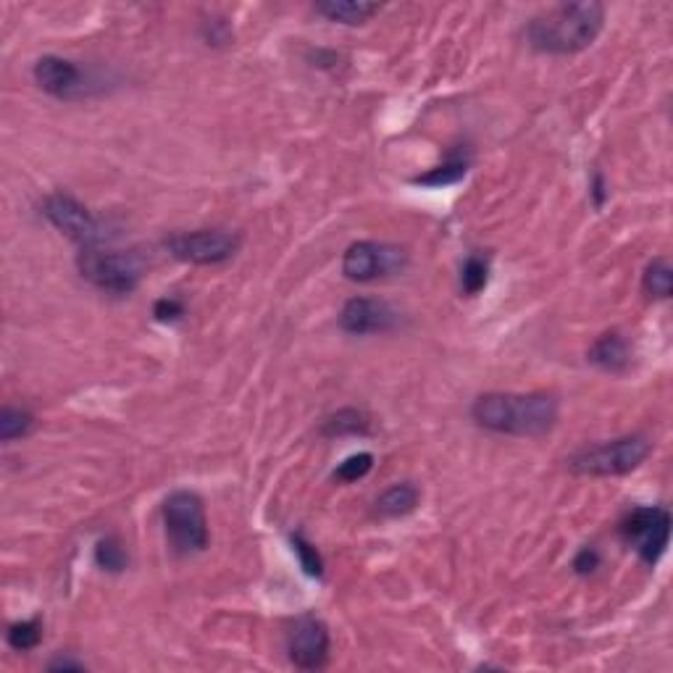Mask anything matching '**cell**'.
Returning a JSON list of instances; mask_svg holds the SVG:
<instances>
[{"mask_svg":"<svg viewBox=\"0 0 673 673\" xmlns=\"http://www.w3.org/2000/svg\"><path fill=\"white\" fill-rule=\"evenodd\" d=\"M400 321L397 311L387 300L350 298L340 311V329L355 337L392 332Z\"/></svg>","mask_w":673,"mask_h":673,"instance_id":"obj_11","label":"cell"},{"mask_svg":"<svg viewBox=\"0 0 673 673\" xmlns=\"http://www.w3.org/2000/svg\"><path fill=\"white\" fill-rule=\"evenodd\" d=\"M95 563H98L103 571H111V574L124 571V568H127V553H124V547L119 545V539L116 537L100 539L98 545H95Z\"/></svg>","mask_w":673,"mask_h":673,"instance_id":"obj_22","label":"cell"},{"mask_svg":"<svg viewBox=\"0 0 673 673\" xmlns=\"http://www.w3.org/2000/svg\"><path fill=\"white\" fill-rule=\"evenodd\" d=\"M77 269L82 279L111 295H129L137 290L145 263L137 253H114V250L87 248L79 253Z\"/></svg>","mask_w":673,"mask_h":673,"instance_id":"obj_5","label":"cell"},{"mask_svg":"<svg viewBox=\"0 0 673 673\" xmlns=\"http://www.w3.org/2000/svg\"><path fill=\"white\" fill-rule=\"evenodd\" d=\"M592 198H595V206L597 208L603 206L605 198H608V192H605L603 174H595V179H592Z\"/></svg>","mask_w":673,"mask_h":673,"instance_id":"obj_28","label":"cell"},{"mask_svg":"<svg viewBox=\"0 0 673 673\" xmlns=\"http://www.w3.org/2000/svg\"><path fill=\"white\" fill-rule=\"evenodd\" d=\"M489 284V258L471 253L461 266V290L468 298H474L482 290H487Z\"/></svg>","mask_w":673,"mask_h":673,"instance_id":"obj_20","label":"cell"},{"mask_svg":"<svg viewBox=\"0 0 673 673\" xmlns=\"http://www.w3.org/2000/svg\"><path fill=\"white\" fill-rule=\"evenodd\" d=\"M313 11L324 19L334 24H345V27H358V24H366L371 16H376L382 11L379 3H366V0H326V3H316Z\"/></svg>","mask_w":673,"mask_h":673,"instance_id":"obj_14","label":"cell"},{"mask_svg":"<svg viewBox=\"0 0 673 673\" xmlns=\"http://www.w3.org/2000/svg\"><path fill=\"white\" fill-rule=\"evenodd\" d=\"M597 568H600V553H597L595 547H581L579 553L574 558V571L581 576L595 574Z\"/></svg>","mask_w":673,"mask_h":673,"instance_id":"obj_26","label":"cell"},{"mask_svg":"<svg viewBox=\"0 0 673 673\" xmlns=\"http://www.w3.org/2000/svg\"><path fill=\"white\" fill-rule=\"evenodd\" d=\"M163 526L179 555L203 553L208 547L206 508L190 489H177L163 500Z\"/></svg>","mask_w":673,"mask_h":673,"instance_id":"obj_4","label":"cell"},{"mask_svg":"<svg viewBox=\"0 0 673 673\" xmlns=\"http://www.w3.org/2000/svg\"><path fill=\"white\" fill-rule=\"evenodd\" d=\"M290 542H292V550H295V555H298L300 566H303L305 574L316 576V579H319V576H324V560H321L319 550H316V547H313L311 542H308V539H305L300 532L292 534Z\"/></svg>","mask_w":673,"mask_h":673,"instance_id":"obj_23","label":"cell"},{"mask_svg":"<svg viewBox=\"0 0 673 673\" xmlns=\"http://www.w3.org/2000/svg\"><path fill=\"white\" fill-rule=\"evenodd\" d=\"M603 24L605 8L600 3H560L534 16L526 27V37L539 53L571 56L595 43Z\"/></svg>","mask_w":673,"mask_h":673,"instance_id":"obj_2","label":"cell"},{"mask_svg":"<svg viewBox=\"0 0 673 673\" xmlns=\"http://www.w3.org/2000/svg\"><path fill=\"white\" fill-rule=\"evenodd\" d=\"M374 468V455L371 453H355L348 455L340 466L334 468V479L337 482H358Z\"/></svg>","mask_w":673,"mask_h":673,"instance_id":"obj_24","label":"cell"},{"mask_svg":"<svg viewBox=\"0 0 673 673\" xmlns=\"http://www.w3.org/2000/svg\"><path fill=\"white\" fill-rule=\"evenodd\" d=\"M418 500H421V492H418L416 484L400 482L392 484L390 489H384L379 500H376V511L384 518H403L408 513H413L418 508Z\"/></svg>","mask_w":673,"mask_h":673,"instance_id":"obj_15","label":"cell"},{"mask_svg":"<svg viewBox=\"0 0 673 673\" xmlns=\"http://www.w3.org/2000/svg\"><path fill=\"white\" fill-rule=\"evenodd\" d=\"M48 671H85V663H79V660H71V658H56L50 660L48 663Z\"/></svg>","mask_w":673,"mask_h":673,"instance_id":"obj_27","label":"cell"},{"mask_svg":"<svg viewBox=\"0 0 673 673\" xmlns=\"http://www.w3.org/2000/svg\"><path fill=\"white\" fill-rule=\"evenodd\" d=\"M642 290L655 300H668L673 292V269L668 258H655L642 274Z\"/></svg>","mask_w":673,"mask_h":673,"instance_id":"obj_18","label":"cell"},{"mask_svg":"<svg viewBox=\"0 0 673 673\" xmlns=\"http://www.w3.org/2000/svg\"><path fill=\"white\" fill-rule=\"evenodd\" d=\"M43 216L71 242H77L82 250L100 248V242L106 240L103 224L77 198H71L66 192H53L45 198Z\"/></svg>","mask_w":673,"mask_h":673,"instance_id":"obj_9","label":"cell"},{"mask_svg":"<svg viewBox=\"0 0 673 673\" xmlns=\"http://www.w3.org/2000/svg\"><path fill=\"white\" fill-rule=\"evenodd\" d=\"M652 450V442L642 434H626L618 440L589 445L579 453L568 458V468L579 476H595V479H608V476H624L637 471L647 461Z\"/></svg>","mask_w":673,"mask_h":673,"instance_id":"obj_3","label":"cell"},{"mask_svg":"<svg viewBox=\"0 0 673 673\" xmlns=\"http://www.w3.org/2000/svg\"><path fill=\"white\" fill-rule=\"evenodd\" d=\"M471 418L487 432L542 437L558 424V400L547 392H487L474 400Z\"/></svg>","mask_w":673,"mask_h":673,"instance_id":"obj_1","label":"cell"},{"mask_svg":"<svg viewBox=\"0 0 673 673\" xmlns=\"http://www.w3.org/2000/svg\"><path fill=\"white\" fill-rule=\"evenodd\" d=\"M329 629L321 618L305 613L300 616L292 629L287 631V655H290L292 666L303 668V671H319L329 660Z\"/></svg>","mask_w":673,"mask_h":673,"instance_id":"obj_10","label":"cell"},{"mask_svg":"<svg viewBox=\"0 0 673 673\" xmlns=\"http://www.w3.org/2000/svg\"><path fill=\"white\" fill-rule=\"evenodd\" d=\"M32 426H35V416L27 408H11V405H6L0 411V440L3 442L24 440L32 432Z\"/></svg>","mask_w":673,"mask_h":673,"instance_id":"obj_19","label":"cell"},{"mask_svg":"<svg viewBox=\"0 0 673 673\" xmlns=\"http://www.w3.org/2000/svg\"><path fill=\"white\" fill-rule=\"evenodd\" d=\"M468 166H471V161H468L463 153H453V156L447 158V161H442L440 166H434V169H429L426 174H418L413 182L424 187H434V190H437V187L455 185V182H461V179L466 177Z\"/></svg>","mask_w":673,"mask_h":673,"instance_id":"obj_17","label":"cell"},{"mask_svg":"<svg viewBox=\"0 0 673 673\" xmlns=\"http://www.w3.org/2000/svg\"><path fill=\"white\" fill-rule=\"evenodd\" d=\"M587 361L592 363V366H597L600 371L621 374V371L629 369L631 363L629 340H626L621 332L600 334V337L592 342V348L587 350Z\"/></svg>","mask_w":673,"mask_h":673,"instance_id":"obj_13","label":"cell"},{"mask_svg":"<svg viewBox=\"0 0 673 673\" xmlns=\"http://www.w3.org/2000/svg\"><path fill=\"white\" fill-rule=\"evenodd\" d=\"M408 263V253L390 242L361 240L353 242L342 256V274L350 282H376L400 274Z\"/></svg>","mask_w":673,"mask_h":673,"instance_id":"obj_8","label":"cell"},{"mask_svg":"<svg viewBox=\"0 0 673 673\" xmlns=\"http://www.w3.org/2000/svg\"><path fill=\"white\" fill-rule=\"evenodd\" d=\"M321 432L326 437H366L371 434V418L358 408H342L326 418Z\"/></svg>","mask_w":673,"mask_h":673,"instance_id":"obj_16","label":"cell"},{"mask_svg":"<svg viewBox=\"0 0 673 673\" xmlns=\"http://www.w3.org/2000/svg\"><path fill=\"white\" fill-rule=\"evenodd\" d=\"M6 642L11 650L29 652L35 650L43 642V621L40 618H29V621H16L8 626Z\"/></svg>","mask_w":673,"mask_h":673,"instance_id":"obj_21","label":"cell"},{"mask_svg":"<svg viewBox=\"0 0 673 673\" xmlns=\"http://www.w3.org/2000/svg\"><path fill=\"white\" fill-rule=\"evenodd\" d=\"M35 85L48 93L50 98L58 100H77L85 95V71L79 69L74 61L61 56H43L37 58L32 69Z\"/></svg>","mask_w":673,"mask_h":673,"instance_id":"obj_12","label":"cell"},{"mask_svg":"<svg viewBox=\"0 0 673 673\" xmlns=\"http://www.w3.org/2000/svg\"><path fill=\"white\" fill-rule=\"evenodd\" d=\"M621 537L647 566H655L671 539V513L660 505H639L621 521Z\"/></svg>","mask_w":673,"mask_h":673,"instance_id":"obj_6","label":"cell"},{"mask_svg":"<svg viewBox=\"0 0 673 673\" xmlns=\"http://www.w3.org/2000/svg\"><path fill=\"white\" fill-rule=\"evenodd\" d=\"M153 316H156L158 321H163V324H169V321H179L182 316H185V303L177 298L156 300V305H153Z\"/></svg>","mask_w":673,"mask_h":673,"instance_id":"obj_25","label":"cell"},{"mask_svg":"<svg viewBox=\"0 0 673 673\" xmlns=\"http://www.w3.org/2000/svg\"><path fill=\"white\" fill-rule=\"evenodd\" d=\"M163 245L182 263L216 266V263H227L237 256L242 237L229 229H195V232L171 234Z\"/></svg>","mask_w":673,"mask_h":673,"instance_id":"obj_7","label":"cell"}]
</instances>
